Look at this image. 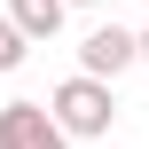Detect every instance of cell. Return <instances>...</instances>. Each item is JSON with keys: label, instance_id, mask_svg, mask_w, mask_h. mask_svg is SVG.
<instances>
[{"label": "cell", "instance_id": "obj_4", "mask_svg": "<svg viewBox=\"0 0 149 149\" xmlns=\"http://www.w3.org/2000/svg\"><path fill=\"white\" fill-rule=\"evenodd\" d=\"M8 16H16V31H24V39H55V31H63V16H71V0H8Z\"/></svg>", "mask_w": 149, "mask_h": 149}, {"label": "cell", "instance_id": "obj_8", "mask_svg": "<svg viewBox=\"0 0 149 149\" xmlns=\"http://www.w3.org/2000/svg\"><path fill=\"white\" fill-rule=\"evenodd\" d=\"M0 110H8V102H0Z\"/></svg>", "mask_w": 149, "mask_h": 149}, {"label": "cell", "instance_id": "obj_7", "mask_svg": "<svg viewBox=\"0 0 149 149\" xmlns=\"http://www.w3.org/2000/svg\"><path fill=\"white\" fill-rule=\"evenodd\" d=\"M71 8H86V0H71Z\"/></svg>", "mask_w": 149, "mask_h": 149}, {"label": "cell", "instance_id": "obj_2", "mask_svg": "<svg viewBox=\"0 0 149 149\" xmlns=\"http://www.w3.org/2000/svg\"><path fill=\"white\" fill-rule=\"evenodd\" d=\"M0 149H71V134L55 126L47 102H8L0 110Z\"/></svg>", "mask_w": 149, "mask_h": 149}, {"label": "cell", "instance_id": "obj_1", "mask_svg": "<svg viewBox=\"0 0 149 149\" xmlns=\"http://www.w3.org/2000/svg\"><path fill=\"white\" fill-rule=\"evenodd\" d=\"M47 110H55V126H63L71 141H102V134H110V118H118L110 86H102V79H86V71H71V79L47 94Z\"/></svg>", "mask_w": 149, "mask_h": 149}, {"label": "cell", "instance_id": "obj_3", "mask_svg": "<svg viewBox=\"0 0 149 149\" xmlns=\"http://www.w3.org/2000/svg\"><path fill=\"white\" fill-rule=\"evenodd\" d=\"M134 63H141V39H134V31H118V24L86 31V47H79V71H86V79H102V86H110L118 71H134Z\"/></svg>", "mask_w": 149, "mask_h": 149}, {"label": "cell", "instance_id": "obj_6", "mask_svg": "<svg viewBox=\"0 0 149 149\" xmlns=\"http://www.w3.org/2000/svg\"><path fill=\"white\" fill-rule=\"evenodd\" d=\"M141 63H149V31H141Z\"/></svg>", "mask_w": 149, "mask_h": 149}, {"label": "cell", "instance_id": "obj_5", "mask_svg": "<svg viewBox=\"0 0 149 149\" xmlns=\"http://www.w3.org/2000/svg\"><path fill=\"white\" fill-rule=\"evenodd\" d=\"M24 47H31V39L16 31V16H0V79H8L16 63H24Z\"/></svg>", "mask_w": 149, "mask_h": 149}]
</instances>
